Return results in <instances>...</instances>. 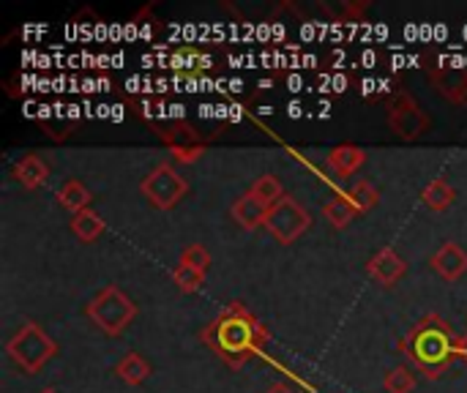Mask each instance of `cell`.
<instances>
[{
	"label": "cell",
	"instance_id": "cell-1",
	"mask_svg": "<svg viewBox=\"0 0 467 393\" xmlns=\"http://www.w3.org/2000/svg\"><path fill=\"white\" fill-rule=\"evenodd\" d=\"M202 339L224 364L238 369L263 350V345L268 342V334L263 323L244 304H230L202 331Z\"/></svg>",
	"mask_w": 467,
	"mask_h": 393
},
{
	"label": "cell",
	"instance_id": "cell-2",
	"mask_svg": "<svg viewBox=\"0 0 467 393\" xmlns=\"http://www.w3.org/2000/svg\"><path fill=\"white\" fill-rule=\"evenodd\" d=\"M457 342L460 336L449 320L441 315H427L402 336L400 350L419 372H424L430 380H438L457 361Z\"/></svg>",
	"mask_w": 467,
	"mask_h": 393
},
{
	"label": "cell",
	"instance_id": "cell-3",
	"mask_svg": "<svg viewBox=\"0 0 467 393\" xmlns=\"http://www.w3.org/2000/svg\"><path fill=\"white\" fill-rule=\"evenodd\" d=\"M8 358L25 372V375H36L41 372L55 356H57V345L55 339L38 326V323H22L16 328V334L8 339L5 345Z\"/></svg>",
	"mask_w": 467,
	"mask_h": 393
},
{
	"label": "cell",
	"instance_id": "cell-4",
	"mask_svg": "<svg viewBox=\"0 0 467 393\" xmlns=\"http://www.w3.org/2000/svg\"><path fill=\"white\" fill-rule=\"evenodd\" d=\"M88 317L107 334V336H120L131 320L137 317V304L115 284L101 287L90 304H88Z\"/></svg>",
	"mask_w": 467,
	"mask_h": 393
},
{
	"label": "cell",
	"instance_id": "cell-5",
	"mask_svg": "<svg viewBox=\"0 0 467 393\" xmlns=\"http://www.w3.org/2000/svg\"><path fill=\"white\" fill-rule=\"evenodd\" d=\"M140 191L148 197V202L159 211H172L186 194H189V183L183 181V175L175 172L172 164H156L140 183Z\"/></svg>",
	"mask_w": 467,
	"mask_h": 393
},
{
	"label": "cell",
	"instance_id": "cell-6",
	"mask_svg": "<svg viewBox=\"0 0 467 393\" xmlns=\"http://www.w3.org/2000/svg\"><path fill=\"white\" fill-rule=\"evenodd\" d=\"M312 227V216L309 211L290 194H285L271 211H268V219H265V230L279 241V243H296L306 230Z\"/></svg>",
	"mask_w": 467,
	"mask_h": 393
},
{
	"label": "cell",
	"instance_id": "cell-7",
	"mask_svg": "<svg viewBox=\"0 0 467 393\" xmlns=\"http://www.w3.org/2000/svg\"><path fill=\"white\" fill-rule=\"evenodd\" d=\"M389 126L400 140L413 142V140H419V137H424L430 131V118H427V112L421 109V104L413 96L400 93L394 98V104L389 107Z\"/></svg>",
	"mask_w": 467,
	"mask_h": 393
},
{
	"label": "cell",
	"instance_id": "cell-8",
	"mask_svg": "<svg viewBox=\"0 0 467 393\" xmlns=\"http://www.w3.org/2000/svg\"><path fill=\"white\" fill-rule=\"evenodd\" d=\"M161 140L170 145V153H172L178 161H186V164L197 161V159L205 153V145L200 142V137H197L186 123H178L175 129L161 131Z\"/></svg>",
	"mask_w": 467,
	"mask_h": 393
},
{
	"label": "cell",
	"instance_id": "cell-9",
	"mask_svg": "<svg viewBox=\"0 0 467 393\" xmlns=\"http://www.w3.org/2000/svg\"><path fill=\"white\" fill-rule=\"evenodd\" d=\"M432 268H435V274H438L441 279L457 282L460 276H465L467 274V252L460 243L449 241V243H443V246L432 254Z\"/></svg>",
	"mask_w": 467,
	"mask_h": 393
},
{
	"label": "cell",
	"instance_id": "cell-10",
	"mask_svg": "<svg viewBox=\"0 0 467 393\" xmlns=\"http://www.w3.org/2000/svg\"><path fill=\"white\" fill-rule=\"evenodd\" d=\"M405 260L394 252V249H380L369 263H367V274L378 282V284H383V287H391V284H397L402 276H405Z\"/></svg>",
	"mask_w": 467,
	"mask_h": 393
},
{
	"label": "cell",
	"instance_id": "cell-11",
	"mask_svg": "<svg viewBox=\"0 0 467 393\" xmlns=\"http://www.w3.org/2000/svg\"><path fill=\"white\" fill-rule=\"evenodd\" d=\"M268 205L263 200H257L252 191L241 194L235 202H233V219L241 230L246 233H254L257 227H265V219H268Z\"/></svg>",
	"mask_w": 467,
	"mask_h": 393
},
{
	"label": "cell",
	"instance_id": "cell-12",
	"mask_svg": "<svg viewBox=\"0 0 467 393\" xmlns=\"http://www.w3.org/2000/svg\"><path fill=\"white\" fill-rule=\"evenodd\" d=\"M14 178H16V183H19L22 189L36 191V189H41V186L47 183V178H49V167H47L36 153H30V156H25V159H19V161H16V167H14Z\"/></svg>",
	"mask_w": 467,
	"mask_h": 393
},
{
	"label": "cell",
	"instance_id": "cell-13",
	"mask_svg": "<svg viewBox=\"0 0 467 393\" xmlns=\"http://www.w3.org/2000/svg\"><path fill=\"white\" fill-rule=\"evenodd\" d=\"M432 79L451 104L467 107V71H438L432 74Z\"/></svg>",
	"mask_w": 467,
	"mask_h": 393
},
{
	"label": "cell",
	"instance_id": "cell-14",
	"mask_svg": "<svg viewBox=\"0 0 467 393\" xmlns=\"http://www.w3.org/2000/svg\"><path fill=\"white\" fill-rule=\"evenodd\" d=\"M421 200H424V205H427L430 211L443 213V211H449V208L454 205L457 191H454V186H451L446 178H435V181H430L427 189L421 191Z\"/></svg>",
	"mask_w": 467,
	"mask_h": 393
},
{
	"label": "cell",
	"instance_id": "cell-15",
	"mask_svg": "<svg viewBox=\"0 0 467 393\" xmlns=\"http://www.w3.org/2000/svg\"><path fill=\"white\" fill-rule=\"evenodd\" d=\"M364 159H367V153H364V148H358V145H337L331 153H328V164L339 172V175H353V172H358L361 170V164H364Z\"/></svg>",
	"mask_w": 467,
	"mask_h": 393
},
{
	"label": "cell",
	"instance_id": "cell-16",
	"mask_svg": "<svg viewBox=\"0 0 467 393\" xmlns=\"http://www.w3.org/2000/svg\"><path fill=\"white\" fill-rule=\"evenodd\" d=\"M323 216L328 219V224L331 227H337V230H345L356 216H361L358 211H356V205L350 202V197L348 194H337V197H331L326 205H323Z\"/></svg>",
	"mask_w": 467,
	"mask_h": 393
},
{
	"label": "cell",
	"instance_id": "cell-17",
	"mask_svg": "<svg viewBox=\"0 0 467 393\" xmlns=\"http://www.w3.org/2000/svg\"><path fill=\"white\" fill-rule=\"evenodd\" d=\"M115 375L126 383V386H140L148 380L150 375V364L140 356V353H126L118 367H115Z\"/></svg>",
	"mask_w": 467,
	"mask_h": 393
},
{
	"label": "cell",
	"instance_id": "cell-18",
	"mask_svg": "<svg viewBox=\"0 0 467 393\" xmlns=\"http://www.w3.org/2000/svg\"><path fill=\"white\" fill-rule=\"evenodd\" d=\"M57 202H60V208H66L68 213L77 216L90 208V191L79 181H66L57 191Z\"/></svg>",
	"mask_w": 467,
	"mask_h": 393
},
{
	"label": "cell",
	"instance_id": "cell-19",
	"mask_svg": "<svg viewBox=\"0 0 467 393\" xmlns=\"http://www.w3.org/2000/svg\"><path fill=\"white\" fill-rule=\"evenodd\" d=\"M104 219L93 211V208H88V211H82V213H77L74 219H71V233L82 241V243H93L101 233H104Z\"/></svg>",
	"mask_w": 467,
	"mask_h": 393
},
{
	"label": "cell",
	"instance_id": "cell-20",
	"mask_svg": "<svg viewBox=\"0 0 467 393\" xmlns=\"http://www.w3.org/2000/svg\"><path fill=\"white\" fill-rule=\"evenodd\" d=\"M249 191H252L257 200H263L268 208H274V205L285 197V189H282L279 178H274V175H260V178L249 186Z\"/></svg>",
	"mask_w": 467,
	"mask_h": 393
},
{
	"label": "cell",
	"instance_id": "cell-21",
	"mask_svg": "<svg viewBox=\"0 0 467 393\" xmlns=\"http://www.w3.org/2000/svg\"><path fill=\"white\" fill-rule=\"evenodd\" d=\"M383 388H386V393H413L416 375L410 372V367H394L391 372H386Z\"/></svg>",
	"mask_w": 467,
	"mask_h": 393
},
{
	"label": "cell",
	"instance_id": "cell-22",
	"mask_svg": "<svg viewBox=\"0 0 467 393\" xmlns=\"http://www.w3.org/2000/svg\"><path fill=\"white\" fill-rule=\"evenodd\" d=\"M348 197H350V202L356 205V211L358 213H367V211H372L375 205H378V189L369 183V181H358L350 191H348Z\"/></svg>",
	"mask_w": 467,
	"mask_h": 393
},
{
	"label": "cell",
	"instance_id": "cell-23",
	"mask_svg": "<svg viewBox=\"0 0 467 393\" xmlns=\"http://www.w3.org/2000/svg\"><path fill=\"white\" fill-rule=\"evenodd\" d=\"M172 279H175V284H178L181 293H197L202 287V282H205V274L197 271V268H192V265L178 263V268L172 271Z\"/></svg>",
	"mask_w": 467,
	"mask_h": 393
},
{
	"label": "cell",
	"instance_id": "cell-24",
	"mask_svg": "<svg viewBox=\"0 0 467 393\" xmlns=\"http://www.w3.org/2000/svg\"><path fill=\"white\" fill-rule=\"evenodd\" d=\"M178 263L192 265V268L208 274V268H211V252H208L202 243H192V246H186V249L181 252V260H178Z\"/></svg>",
	"mask_w": 467,
	"mask_h": 393
},
{
	"label": "cell",
	"instance_id": "cell-25",
	"mask_svg": "<svg viewBox=\"0 0 467 393\" xmlns=\"http://www.w3.org/2000/svg\"><path fill=\"white\" fill-rule=\"evenodd\" d=\"M457 361H462L467 367V334H462L460 342H457Z\"/></svg>",
	"mask_w": 467,
	"mask_h": 393
},
{
	"label": "cell",
	"instance_id": "cell-26",
	"mask_svg": "<svg viewBox=\"0 0 467 393\" xmlns=\"http://www.w3.org/2000/svg\"><path fill=\"white\" fill-rule=\"evenodd\" d=\"M265 393H296V391H293L287 383H276V386H271V388H268Z\"/></svg>",
	"mask_w": 467,
	"mask_h": 393
},
{
	"label": "cell",
	"instance_id": "cell-27",
	"mask_svg": "<svg viewBox=\"0 0 467 393\" xmlns=\"http://www.w3.org/2000/svg\"><path fill=\"white\" fill-rule=\"evenodd\" d=\"M38 393H57V391H55V388H41Z\"/></svg>",
	"mask_w": 467,
	"mask_h": 393
}]
</instances>
